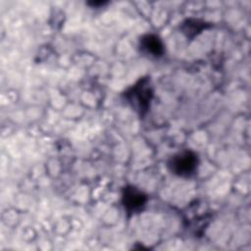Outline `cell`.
Here are the masks:
<instances>
[{"instance_id": "cell-1", "label": "cell", "mask_w": 251, "mask_h": 251, "mask_svg": "<svg viewBox=\"0 0 251 251\" xmlns=\"http://www.w3.org/2000/svg\"><path fill=\"white\" fill-rule=\"evenodd\" d=\"M125 99L138 113L144 116L148 113L153 98V89L148 77H142L130 86L124 94Z\"/></svg>"}, {"instance_id": "cell-2", "label": "cell", "mask_w": 251, "mask_h": 251, "mask_svg": "<svg viewBox=\"0 0 251 251\" xmlns=\"http://www.w3.org/2000/svg\"><path fill=\"white\" fill-rule=\"evenodd\" d=\"M198 156L191 150L180 151L172 156L168 162L170 172L179 177H190L198 168Z\"/></svg>"}, {"instance_id": "cell-3", "label": "cell", "mask_w": 251, "mask_h": 251, "mask_svg": "<svg viewBox=\"0 0 251 251\" xmlns=\"http://www.w3.org/2000/svg\"><path fill=\"white\" fill-rule=\"evenodd\" d=\"M147 196L132 185H126L122 191V203L128 214L139 212L146 204Z\"/></svg>"}, {"instance_id": "cell-4", "label": "cell", "mask_w": 251, "mask_h": 251, "mask_svg": "<svg viewBox=\"0 0 251 251\" xmlns=\"http://www.w3.org/2000/svg\"><path fill=\"white\" fill-rule=\"evenodd\" d=\"M140 52L150 58H161L165 53V46L161 38L156 34H145L139 40Z\"/></svg>"}, {"instance_id": "cell-5", "label": "cell", "mask_w": 251, "mask_h": 251, "mask_svg": "<svg viewBox=\"0 0 251 251\" xmlns=\"http://www.w3.org/2000/svg\"><path fill=\"white\" fill-rule=\"evenodd\" d=\"M209 26V24L198 19H187L180 25V30L187 38H194L197 34Z\"/></svg>"}, {"instance_id": "cell-6", "label": "cell", "mask_w": 251, "mask_h": 251, "mask_svg": "<svg viewBox=\"0 0 251 251\" xmlns=\"http://www.w3.org/2000/svg\"><path fill=\"white\" fill-rule=\"evenodd\" d=\"M107 2H104V1H99V2H89L88 5H91L92 7H98V6H103L105 5Z\"/></svg>"}]
</instances>
